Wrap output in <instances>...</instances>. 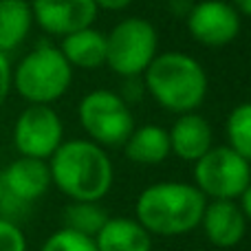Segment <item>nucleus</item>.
Wrapping results in <instances>:
<instances>
[{"instance_id":"obj_26","label":"nucleus","mask_w":251,"mask_h":251,"mask_svg":"<svg viewBox=\"0 0 251 251\" xmlns=\"http://www.w3.org/2000/svg\"><path fill=\"white\" fill-rule=\"evenodd\" d=\"M4 199V187H2V178H0V203H2Z\"/></svg>"},{"instance_id":"obj_24","label":"nucleus","mask_w":251,"mask_h":251,"mask_svg":"<svg viewBox=\"0 0 251 251\" xmlns=\"http://www.w3.org/2000/svg\"><path fill=\"white\" fill-rule=\"evenodd\" d=\"M238 199H240V205H238L240 212L245 214V218H247V221H251V183L245 187L243 194H240Z\"/></svg>"},{"instance_id":"obj_8","label":"nucleus","mask_w":251,"mask_h":251,"mask_svg":"<svg viewBox=\"0 0 251 251\" xmlns=\"http://www.w3.org/2000/svg\"><path fill=\"white\" fill-rule=\"evenodd\" d=\"M64 141V126L51 106L29 104L13 124V143L20 156L51 159L53 152Z\"/></svg>"},{"instance_id":"obj_25","label":"nucleus","mask_w":251,"mask_h":251,"mask_svg":"<svg viewBox=\"0 0 251 251\" xmlns=\"http://www.w3.org/2000/svg\"><path fill=\"white\" fill-rule=\"evenodd\" d=\"M231 7L243 16H251V0H231Z\"/></svg>"},{"instance_id":"obj_5","label":"nucleus","mask_w":251,"mask_h":251,"mask_svg":"<svg viewBox=\"0 0 251 251\" xmlns=\"http://www.w3.org/2000/svg\"><path fill=\"white\" fill-rule=\"evenodd\" d=\"M156 29L143 18H126L106 35V64L122 77H137L159 53Z\"/></svg>"},{"instance_id":"obj_16","label":"nucleus","mask_w":251,"mask_h":251,"mask_svg":"<svg viewBox=\"0 0 251 251\" xmlns=\"http://www.w3.org/2000/svg\"><path fill=\"white\" fill-rule=\"evenodd\" d=\"M60 51L71 66L97 69L106 64V35L93 26H86V29L64 35Z\"/></svg>"},{"instance_id":"obj_19","label":"nucleus","mask_w":251,"mask_h":251,"mask_svg":"<svg viewBox=\"0 0 251 251\" xmlns=\"http://www.w3.org/2000/svg\"><path fill=\"white\" fill-rule=\"evenodd\" d=\"M227 141L243 159L251 163V101L238 104L227 117Z\"/></svg>"},{"instance_id":"obj_6","label":"nucleus","mask_w":251,"mask_h":251,"mask_svg":"<svg viewBox=\"0 0 251 251\" xmlns=\"http://www.w3.org/2000/svg\"><path fill=\"white\" fill-rule=\"evenodd\" d=\"M251 183V163L229 146L212 148L194 161V185L212 201H236Z\"/></svg>"},{"instance_id":"obj_4","label":"nucleus","mask_w":251,"mask_h":251,"mask_svg":"<svg viewBox=\"0 0 251 251\" xmlns=\"http://www.w3.org/2000/svg\"><path fill=\"white\" fill-rule=\"evenodd\" d=\"M73 82V66L53 44L40 42L13 69V91L29 104L57 101Z\"/></svg>"},{"instance_id":"obj_9","label":"nucleus","mask_w":251,"mask_h":251,"mask_svg":"<svg viewBox=\"0 0 251 251\" xmlns=\"http://www.w3.org/2000/svg\"><path fill=\"white\" fill-rule=\"evenodd\" d=\"M187 31L205 47H227L240 33V13L225 0H203L187 13Z\"/></svg>"},{"instance_id":"obj_14","label":"nucleus","mask_w":251,"mask_h":251,"mask_svg":"<svg viewBox=\"0 0 251 251\" xmlns=\"http://www.w3.org/2000/svg\"><path fill=\"white\" fill-rule=\"evenodd\" d=\"M93 240L97 251H152V236L132 218H108Z\"/></svg>"},{"instance_id":"obj_13","label":"nucleus","mask_w":251,"mask_h":251,"mask_svg":"<svg viewBox=\"0 0 251 251\" xmlns=\"http://www.w3.org/2000/svg\"><path fill=\"white\" fill-rule=\"evenodd\" d=\"M170 148L183 161H199L207 150H212L214 132L205 117L196 113H185L170 128Z\"/></svg>"},{"instance_id":"obj_17","label":"nucleus","mask_w":251,"mask_h":251,"mask_svg":"<svg viewBox=\"0 0 251 251\" xmlns=\"http://www.w3.org/2000/svg\"><path fill=\"white\" fill-rule=\"evenodd\" d=\"M33 26V11L26 0H0V51L11 53L26 40Z\"/></svg>"},{"instance_id":"obj_20","label":"nucleus","mask_w":251,"mask_h":251,"mask_svg":"<svg viewBox=\"0 0 251 251\" xmlns=\"http://www.w3.org/2000/svg\"><path fill=\"white\" fill-rule=\"evenodd\" d=\"M40 251H97V247L93 238L64 227V229L49 236Z\"/></svg>"},{"instance_id":"obj_1","label":"nucleus","mask_w":251,"mask_h":251,"mask_svg":"<svg viewBox=\"0 0 251 251\" xmlns=\"http://www.w3.org/2000/svg\"><path fill=\"white\" fill-rule=\"evenodd\" d=\"M51 181L71 201L100 203L113 187V163L104 148L88 139H71L49 161Z\"/></svg>"},{"instance_id":"obj_15","label":"nucleus","mask_w":251,"mask_h":251,"mask_svg":"<svg viewBox=\"0 0 251 251\" xmlns=\"http://www.w3.org/2000/svg\"><path fill=\"white\" fill-rule=\"evenodd\" d=\"M124 150L126 156L139 165H159L172 154L168 130L156 124L134 128L124 143Z\"/></svg>"},{"instance_id":"obj_3","label":"nucleus","mask_w":251,"mask_h":251,"mask_svg":"<svg viewBox=\"0 0 251 251\" xmlns=\"http://www.w3.org/2000/svg\"><path fill=\"white\" fill-rule=\"evenodd\" d=\"M146 88L156 104L176 115L194 113L207 95V73L199 60L181 51L156 55L143 71Z\"/></svg>"},{"instance_id":"obj_21","label":"nucleus","mask_w":251,"mask_h":251,"mask_svg":"<svg viewBox=\"0 0 251 251\" xmlns=\"http://www.w3.org/2000/svg\"><path fill=\"white\" fill-rule=\"evenodd\" d=\"M0 251H26V238L18 223L0 216Z\"/></svg>"},{"instance_id":"obj_7","label":"nucleus","mask_w":251,"mask_h":251,"mask_svg":"<svg viewBox=\"0 0 251 251\" xmlns=\"http://www.w3.org/2000/svg\"><path fill=\"white\" fill-rule=\"evenodd\" d=\"M77 115L91 141L101 148L124 146L134 130V117L128 104L113 91H93L84 95Z\"/></svg>"},{"instance_id":"obj_18","label":"nucleus","mask_w":251,"mask_h":251,"mask_svg":"<svg viewBox=\"0 0 251 251\" xmlns=\"http://www.w3.org/2000/svg\"><path fill=\"white\" fill-rule=\"evenodd\" d=\"M64 221L69 229L88 236V238H95L108 221V214L101 205L93 203V201H73L66 207Z\"/></svg>"},{"instance_id":"obj_11","label":"nucleus","mask_w":251,"mask_h":251,"mask_svg":"<svg viewBox=\"0 0 251 251\" xmlns=\"http://www.w3.org/2000/svg\"><path fill=\"white\" fill-rule=\"evenodd\" d=\"M0 178H2L4 194L29 205L47 194L53 183L47 161L31 159V156H18L16 161H11L0 172Z\"/></svg>"},{"instance_id":"obj_2","label":"nucleus","mask_w":251,"mask_h":251,"mask_svg":"<svg viewBox=\"0 0 251 251\" xmlns=\"http://www.w3.org/2000/svg\"><path fill=\"white\" fill-rule=\"evenodd\" d=\"M207 196L190 183H154L139 194L137 221L154 236H183L201 225Z\"/></svg>"},{"instance_id":"obj_22","label":"nucleus","mask_w":251,"mask_h":251,"mask_svg":"<svg viewBox=\"0 0 251 251\" xmlns=\"http://www.w3.org/2000/svg\"><path fill=\"white\" fill-rule=\"evenodd\" d=\"M13 91V69L7 53L0 51V106L7 101L9 93Z\"/></svg>"},{"instance_id":"obj_23","label":"nucleus","mask_w":251,"mask_h":251,"mask_svg":"<svg viewBox=\"0 0 251 251\" xmlns=\"http://www.w3.org/2000/svg\"><path fill=\"white\" fill-rule=\"evenodd\" d=\"M132 0H95L97 9H108V11H122Z\"/></svg>"},{"instance_id":"obj_10","label":"nucleus","mask_w":251,"mask_h":251,"mask_svg":"<svg viewBox=\"0 0 251 251\" xmlns=\"http://www.w3.org/2000/svg\"><path fill=\"white\" fill-rule=\"evenodd\" d=\"M33 22L51 35L75 33L97 18L95 0H31Z\"/></svg>"},{"instance_id":"obj_12","label":"nucleus","mask_w":251,"mask_h":251,"mask_svg":"<svg viewBox=\"0 0 251 251\" xmlns=\"http://www.w3.org/2000/svg\"><path fill=\"white\" fill-rule=\"evenodd\" d=\"M203 231L214 247L231 249L247 234V218L236 201H212L201 218Z\"/></svg>"}]
</instances>
